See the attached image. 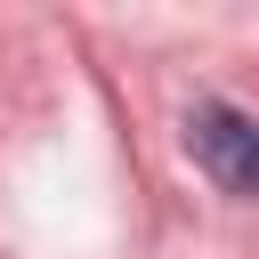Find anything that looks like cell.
<instances>
[{
  "label": "cell",
  "instance_id": "1",
  "mask_svg": "<svg viewBox=\"0 0 259 259\" xmlns=\"http://www.w3.org/2000/svg\"><path fill=\"white\" fill-rule=\"evenodd\" d=\"M186 154L202 162V178L219 194H259V113H243L227 97H194L186 105Z\"/></svg>",
  "mask_w": 259,
  "mask_h": 259
}]
</instances>
